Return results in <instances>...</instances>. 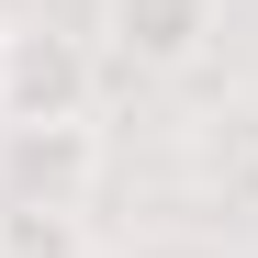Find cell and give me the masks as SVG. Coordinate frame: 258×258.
I'll return each mask as SVG.
<instances>
[{
    "label": "cell",
    "instance_id": "obj_1",
    "mask_svg": "<svg viewBox=\"0 0 258 258\" xmlns=\"http://www.w3.org/2000/svg\"><path fill=\"white\" fill-rule=\"evenodd\" d=\"M90 90H101V68L79 34H56V23L0 34V123H90Z\"/></svg>",
    "mask_w": 258,
    "mask_h": 258
},
{
    "label": "cell",
    "instance_id": "obj_2",
    "mask_svg": "<svg viewBox=\"0 0 258 258\" xmlns=\"http://www.w3.org/2000/svg\"><path fill=\"white\" fill-rule=\"evenodd\" d=\"M101 123H0V202H79L101 191Z\"/></svg>",
    "mask_w": 258,
    "mask_h": 258
},
{
    "label": "cell",
    "instance_id": "obj_3",
    "mask_svg": "<svg viewBox=\"0 0 258 258\" xmlns=\"http://www.w3.org/2000/svg\"><path fill=\"white\" fill-rule=\"evenodd\" d=\"M101 34L135 79H180L213 45V0H101Z\"/></svg>",
    "mask_w": 258,
    "mask_h": 258
},
{
    "label": "cell",
    "instance_id": "obj_4",
    "mask_svg": "<svg viewBox=\"0 0 258 258\" xmlns=\"http://www.w3.org/2000/svg\"><path fill=\"white\" fill-rule=\"evenodd\" d=\"M191 180H202V202L258 213V101H213V112H191Z\"/></svg>",
    "mask_w": 258,
    "mask_h": 258
},
{
    "label": "cell",
    "instance_id": "obj_5",
    "mask_svg": "<svg viewBox=\"0 0 258 258\" xmlns=\"http://www.w3.org/2000/svg\"><path fill=\"white\" fill-rule=\"evenodd\" d=\"M0 258H90L79 202H0Z\"/></svg>",
    "mask_w": 258,
    "mask_h": 258
},
{
    "label": "cell",
    "instance_id": "obj_6",
    "mask_svg": "<svg viewBox=\"0 0 258 258\" xmlns=\"http://www.w3.org/2000/svg\"><path fill=\"white\" fill-rule=\"evenodd\" d=\"M0 34H12V12H0Z\"/></svg>",
    "mask_w": 258,
    "mask_h": 258
}]
</instances>
